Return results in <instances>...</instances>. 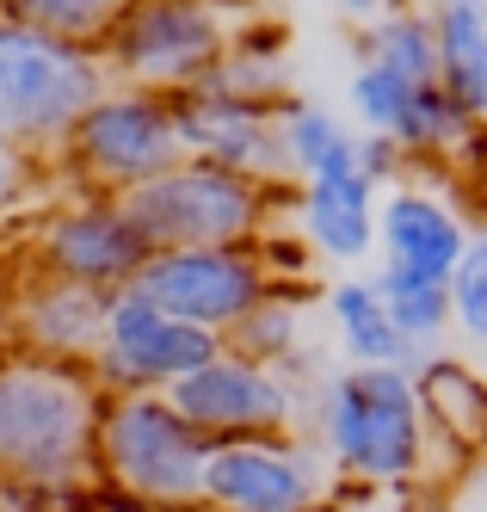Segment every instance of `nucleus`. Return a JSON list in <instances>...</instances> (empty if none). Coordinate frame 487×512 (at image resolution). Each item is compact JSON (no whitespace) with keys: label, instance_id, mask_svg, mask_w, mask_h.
I'll list each match as a JSON object with an SVG mask.
<instances>
[{"label":"nucleus","instance_id":"f257e3e1","mask_svg":"<svg viewBox=\"0 0 487 512\" xmlns=\"http://www.w3.org/2000/svg\"><path fill=\"white\" fill-rule=\"evenodd\" d=\"M111 389L93 364L13 346L0 358V488L68 494L99 469V420Z\"/></svg>","mask_w":487,"mask_h":512},{"label":"nucleus","instance_id":"f03ea898","mask_svg":"<svg viewBox=\"0 0 487 512\" xmlns=\"http://www.w3.org/2000/svg\"><path fill=\"white\" fill-rule=\"evenodd\" d=\"M327 463L364 488H407L426 469V408L414 364H346L315 389L309 414Z\"/></svg>","mask_w":487,"mask_h":512},{"label":"nucleus","instance_id":"7ed1b4c3","mask_svg":"<svg viewBox=\"0 0 487 512\" xmlns=\"http://www.w3.org/2000/svg\"><path fill=\"white\" fill-rule=\"evenodd\" d=\"M105 87V50L0 19V142L25 149L31 161H62L74 124Z\"/></svg>","mask_w":487,"mask_h":512},{"label":"nucleus","instance_id":"20e7f679","mask_svg":"<svg viewBox=\"0 0 487 512\" xmlns=\"http://www.w3.org/2000/svg\"><path fill=\"white\" fill-rule=\"evenodd\" d=\"M216 438L167 389H118L99 420L105 482L148 494L161 506H204V469Z\"/></svg>","mask_w":487,"mask_h":512},{"label":"nucleus","instance_id":"39448f33","mask_svg":"<svg viewBox=\"0 0 487 512\" xmlns=\"http://www.w3.org/2000/svg\"><path fill=\"white\" fill-rule=\"evenodd\" d=\"M278 192L284 179H253L210 155H185L118 198L130 204V216L155 247H204V241H259V229H272Z\"/></svg>","mask_w":487,"mask_h":512},{"label":"nucleus","instance_id":"423d86ee","mask_svg":"<svg viewBox=\"0 0 487 512\" xmlns=\"http://www.w3.org/2000/svg\"><path fill=\"white\" fill-rule=\"evenodd\" d=\"M173 161H185V136L173 118V93L155 87H105L62 149V167L87 192H130Z\"/></svg>","mask_w":487,"mask_h":512},{"label":"nucleus","instance_id":"0eeeda50","mask_svg":"<svg viewBox=\"0 0 487 512\" xmlns=\"http://www.w3.org/2000/svg\"><path fill=\"white\" fill-rule=\"evenodd\" d=\"M229 44H235V25L222 0H130L105 38V62L130 87L179 93L204 81L229 56Z\"/></svg>","mask_w":487,"mask_h":512},{"label":"nucleus","instance_id":"6e6552de","mask_svg":"<svg viewBox=\"0 0 487 512\" xmlns=\"http://www.w3.org/2000/svg\"><path fill=\"white\" fill-rule=\"evenodd\" d=\"M148 303H161L179 321H198V327H229L259 309L278 290L272 266L259 260L253 241H204V247H155L142 260V272L130 278Z\"/></svg>","mask_w":487,"mask_h":512},{"label":"nucleus","instance_id":"1a4fd4ad","mask_svg":"<svg viewBox=\"0 0 487 512\" xmlns=\"http://www.w3.org/2000/svg\"><path fill=\"white\" fill-rule=\"evenodd\" d=\"M13 253L31 272H56V278L124 290L142 272V260L155 253V241L142 235V223L130 216V204L118 192H87V198L56 204L50 216H37Z\"/></svg>","mask_w":487,"mask_h":512},{"label":"nucleus","instance_id":"9d476101","mask_svg":"<svg viewBox=\"0 0 487 512\" xmlns=\"http://www.w3.org/2000/svg\"><path fill=\"white\" fill-rule=\"evenodd\" d=\"M216 352H222L216 327L179 321L161 303H148L136 284H124V290H111V315H105V340L93 352V371L111 395L118 389H173Z\"/></svg>","mask_w":487,"mask_h":512},{"label":"nucleus","instance_id":"9b49d317","mask_svg":"<svg viewBox=\"0 0 487 512\" xmlns=\"http://www.w3.org/2000/svg\"><path fill=\"white\" fill-rule=\"evenodd\" d=\"M327 451L315 457L296 432L272 438H216L204 469V506L222 512H309L333 494Z\"/></svg>","mask_w":487,"mask_h":512},{"label":"nucleus","instance_id":"f8f14e48","mask_svg":"<svg viewBox=\"0 0 487 512\" xmlns=\"http://www.w3.org/2000/svg\"><path fill=\"white\" fill-rule=\"evenodd\" d=\"M167 395L210 438H272V432H296V420L309 414L296 383L284 377V364L235 352L229 340H222V352L204 358L192 377H179Z\"/></svg>","mask_w":487,"mask_h":512},{"label":"nucleus","instance_id":"ddd939ff","mask_svg":"<svg viewBox=\"0 0 487 512\" xmlns=\"http://www.w3.org/2000/svg\"><path fill=\"white\" fill-rule=\"evenodd\" d=\"M278 112L284 105L247 99L222 81H192L173 93V118L185 136V155H210L222 167H241L253 179H284L278 155Z\"/></svg>","mask_w":487,"mask_h":512},{"label":"nucleus","instance_id":"4468645a","mask_svg":"<svg viewBox=\"0 0 487 512\" xmlns=\"http://www.w3.org/2000/svg\"><path fill=\"white\" fill-rule=\"evenodd\" d=\"M469 241H475V223L463 216V204L432 192V186L401 179V186H389L383 204H377V247H383L389 266L426 272V278H451L457 260L469 253Z\"/></svg>","mask_w":487,"mask_h":512},{"label":"nucleus","instance_id":"2eb2a0df","mask_svg":"<svg viewBox=\"0 0 487 512\" xmlns=\"http://www.w3.org/2000/svg\"><path fill=\"white\" fill-rule=\"evenodd\" d=\"M105 315H111V290L105 284H81V278H56V272H31L25 266V284H19V346L93 364V352L105 340Z\"/></svg>","mask_w":487,"mask_h":512},{"label":"nucleus","instance_id":"dca6fc26","mask_svg":"<svg viewBox=\"0 0 487 512\" xmlns=\"http://www.w3.org/2000/svg\"><path fill=\"white\" fill-rule=\"evenodd\" d=\"M377 204H383V179H370V173L303 179V192H296V229H303L309 253H321V260L364 266L377 253Z\"/></svg>","mask_w":487,"mask_h":512},{"label":"nucleus","instance_id":"f3484780","mask_svg":"<svg viewBox=\"0 0 487 512\" xmlns=\"http://www.w3.org/2000/svg\"><path fill=\"white\" fill-rule=\"evenodd\" d=\"M414 383H420L426 426L444 445H457L463 457L487 451V377H475L469 364L444 358V352H426L414 364Z\"/></svg>","mask_w":487,"mask_h":512},{"label":"nucleus","instance_id":"a211bd4d","mask_svg":"<svg viewBox=\"0 0 487 512\" xmlns=\"http://www.w3.org/2000/svg\"><path fill=\"white\" fill-rule=\"evenodd\" d=\"M438 38V81L487 124V0H426Z\"/></svg>","mask_w":487,"mask_h":512},{"label":"nucleus","instance_id":"6ab92c4d","mask_svg":"<svg viewBox=\"0 0 487 512\" xmlns=\"http://www.w3.org/2000/svg\"><path fill=\"white\" fill-rule=\"evenodd\" d=\"M327 315H333V340L352 364H414V346L401 340L377 278H340L327 290Z\"/></svg>","mask_w":487,"mask_h":512},{"label":"nucleus","instance_id":"aec40b11","mask_svg":"<svg viewBox=\"0 0 487 512\" xmlns=\"http://www.w3.org/2000/svg\"><path fill=\"white\" fill-rule=\"evenodd\" d=\"M377 290H383V303L401 327V340L414 346V364L426 352H438V340L457 327V309H451V278H426V272H407V266H389L377 272Z\"/></svg>","mask_w":487,"mask_h":512},{"label":"nucleus","instance_id":"412c9836","mask_svg":"<svg viewBox=\"0 0 487 512\" xmlns=\"http://www.w3.org/2000/svg\"><path fill=\"white\" fill-rule=\"evenodd\" d=\"M364 62H383L407 81H438V38H432V13L426 7H401L383 13L377 25H364Z\"/></svg>","mask_w":487,"mask_h":512},{"label":"nucleus","instance_id":"4be33fe9","mask_svg":"<svg viewBox=\"0 0 487 512\" xmlns=\"http://www.w3.org/2000/svg\"><path fill=\"white\" fill-rule=\"evenodd\" d=\"M124 7L130 0H0V19L50 31V38H68V44L105 50V38H111V25L124 19Z\"/></svg>","mask_w":487,"mask_h":512},{"label":"nucleus","instance_id":"5701e85b","mask_svg":"<svg viewBox=\"0 0 487 512\" xmlns=\"http://www.w3.org/2000/svg\"><path fill=\"white\" fill-rule=\"evenodd\" d=\"M235 352H253V358H266V364H290L296 358V340H303V303L290 297V284H278L259 309H247L229 334Z\"/></svg>","mask_w":487,"mask_h":512},{"label":"nucleus","instance_id":"b1692460","mask_svg":"<svg viewBox=\"0 0 487 512\" xmlns=\"http://www.w3.org/2000/svg\"><path fill=\"white\" fill-rule=\"evenodd\" d=\"M414 87L420 81H407V75H395V68L358 56V75L346 81V99H352V112H358L364 130L395 136V118H401V105H407V93H414Z\"/></svg>","mask_w":487,"mask_h":512},{"label":"nucleus","instance_id":"393cba45","mask_svg":"<svg viewBox=\"0 0 487 512\" xmlns=\"http://www.w3.org/2000/svg\"><path fill=\"white\" fill-rule=\"evenodd\" d=\"M451 309H457V327L469 334V346L487 352V229H475L469 253L451 272Z\"/></svg>","mask_w":487,"mask_h":512},{"label":"nucleus","instance_id":"a878e982","mask_svg":"<svg viewBox=\"0 0 487 512\" xmlns=\"http://www.w3.org/2000/svg\"><path fill=\"white\" fill-rule=\"evenodd\" d=\"M37 167L44 161H31L25 149H13V142H0V241H7V229L25 216L31 204V186H37Z\"/></svg>","mask_w":487,"mask_h":512},{"label":"nucleus","instance_id":"bb28decb","mask_svg":"<svg viewBox=\"0 0 487 512\" xmlns=\"http://www.w3.org/2000/svg\"><path fill=\"white\" fill-rule=\"evenodd\" d=\"M19 284H25V260L13 247H0V358L19 346Z\"/></svg>","mask_w":487,"mask_h":512},{"label":"nucleus","instance_id":"cd10ccee","mask_svg":"<svg viewBox=\"0 0 487 512\" xmlns=\"http://www.w3.org/2000/svg\"><path fill=\"white\" fill-rule=\"evenodd\" d=\"M87 512H179V506H161V500H148V494H130L118 482H99V488H81Z\"/></svg>","mask_w":487,"mask_h":512},{"label":"nucleus","instance_id":"c85d7f7f","mask_svg":"<svg viewBox=\"0 0 487 512\" xmlns=\"http://www.w3.org/2000/svg\"><path fill=\"white\" fill-rule=\"evenodd\" d=\"M333 7H340L346 19H358V25H377L383 13H395L401 0H333Z\"/></svg>","mask_w":487,"mask_h":512},{"label":"nucleus","instance_id":"c756f323","mask_svg":"<svg viewBox=\"0 0 487 512\" xmlns=\"http://www.w3.org/2000/svg\"><path fill=\"white\" fill-rule=\"evenodd\" d=\"M475 192H481V223H487V142H481V167H475Z\"/></svg>","mask_w":487,"mask_h":512},{"label":"nucleus","instance_id":"7c9ffc66","mask_svg":"<svg viewBox=\"0 0 487 512\" xmlns=\"http://www.w3.org/2000/svg\"><path fill=\"white\" fill-rule=\"evenodd\" d=\"M13 506H19V494H13V488H0V512H13Z\"/></svg>","mask_w":487,"mask_h":512},{"label":"nucleus","instance_id":"2f4dec72","mask_svg":"<svg viewBox=\"0 0 487 512\" xmlns=\"http://www.w3.org/2000/svg\"><path fill=\"white\" fill-rule=\"evenodd\" d=\"M222 7H235V0H222Z\"/></svg>","mask_w":487,"mask_h":512},{"label":"nucleus","instance_id":"473e14b6","mask_svg":"<svg viewBox=\"0 0 487 512\" xmlns=\"http://www.w3.org/2000/svg\"><path fill=\"white\" fill-rule=\"evenodd\" d=\"M204 512H210V506H204Z\"/></svg>","mask_w":487,"mask_h":512}]
</instances>
